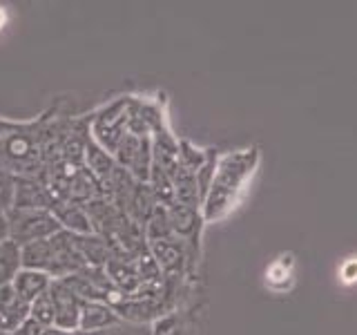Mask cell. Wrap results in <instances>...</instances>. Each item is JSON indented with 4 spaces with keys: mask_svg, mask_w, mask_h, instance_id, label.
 <instances>
[{
    "mask_svg": "<svg viewBox=\"0 0 357 335\" xmlns=\"http://www.w3.org/2000/svg\"><path fill=\"white\" fill-rule=\"evenodd\" d=\"M257 163H259V152L255 148L221 156L204 197V221H215L234 208Z\"/></svg>",
    "mask_w": 357,
    "mask_h": 335,
    "instance_id": "6da1fadb",
    "label": "cell"
},
{
    "mask_svg": "<svg viewBox=\"0 0 357 335\" xmlns=\"http://www.w3.org/2000/svg\"><path fill=\"white\" fill-rule=\"evenodd\" d=\"M9 212V239L16 246H25L31 241L50 239L61 226L52 210H7Z\"/></svg>",
    "mask_w": 357,
    "mask_h": 335,
    "instance_id": "7a4b0ae2",
    "label": "cell"
},
{
    "mask_svg": "<svg viewBox=\"0 0 357 335\" xmlns=\"http://www.w3.org/2000/svg\"><path fill=\"white\" fill-rule=\"evenodd\" d=\"M52 204L54 197L47 184H40L33 177L25 174L14 177V199H11L14 210H50Z\"/></svg>",
    "mask_w": 357,
    "mask_h": 335,
    "instance_id": "3957f363",
    "label": "cell"
},
{
    "mask_svg": "<svg viewBox=\"0 0 357 335\" xmlns=\"http://www.w3.org/2000/svg\"><path fill=\"white\" fill-rule=\"evenodd\" d=\"M50 290H52V297H54V304H56L54 327L65 331V333H78L83 302L78 299L72 290L61 282V279H54Z\"/></svg>",
    "mask_w": 357,
    "mask_h": 335,
    "instance_id": "277c9868",
    "label": "cell"
},
{
    "mask_svg": "<svg viewBox=\"0 0 357 335\" xmlns=\"http://www.w3.org/2000/svg\"><path fill=\"white\" fill-rule=\"evenodd\" d=\"M148 251L152 255V260L159 264L161 273H165L167 277H178L183 273L185 264L190 262L185 244L176 237L152 241V244H148Z\"/></svg>",
    "mask_w": 357,
    "mask_h": 335,
    "instance_id": "5b68a950",
    "label": "cell"
},
{
    "mask_svg": "<svg viewBox=\"0 0 357 335\" xmlns=\"http://www.w3.org/2000/svg\"><path fill=\"white\" fill-rule=\"evenodd\" d=\"M52 215L59 221L61 230L76 234V237H83V234H92L94 226L92 219H89V212L83 204H74V201H65V199H56L52 204Z\"/></svg>",
    "mask_w": 357,
    "mask_h": 335,
    "instance_id": "8992f818",
    "label": "cell"
},
{
    "mask_svg": "<svg viewBox=\"0 0 357 335\" xmlns=\"http://www.w3.org/2000/svg\"><path fill=\"white\" fill-rule=\"evenodd\" d=\"M119 322V313L109 302H83L81 308V322H78V333H98L116 327Z\"/></svg>",
    "mask_w": 357,
    "mask_h": 335,
    "instance_id": "52a82bcc",
    "label": "cell"
},
{
    "mask_svg": "<svg viewBox=\"0 0 357 335\" xmlns=\"http://www.w3.org/2000/svg\"><path fill=\"white\" fill-rule=\"evenodd\" d=\"M167 208V219H170V228L172 234L176 239H181L183 244L188 241H195V237L199 234V210L192 206H185V204H174L165 206Z\"/></svg>",
    "mask_w": 357,
    "mask_h": 335,
    "instance_id": "ba28073f",
    "label": "cell"
},
{
    "mask_svg": "<svg viewBox=\"0 0 357 335\" xmlns=\"http://www.w3.org/2000/svg\"><path fill=\"white\" fill-rule=\"evenodd\" d=\"M54 277L47 273H40V271H27V268H20L16 273V277L11 279V288L16 290V295L31 304L33 299L40 297L43 293H47L52 288Z\"/></svg>",
    "mask_w": 357,
    "mask_h": 335,
    "instance_id": "9c48e42d",
    "label": "cell"
},
{
    "mask_svg": "<svg viewBox=\"0 0 357 335\" xmlns=\"http://www.w3.org/2000/svg\"><path fill=\"white\" fill-rule=\"evenodd\" d=\"M50 239H40V241H31V244L20 246V266L27 268V271H40V273L52 275L54 248H52Z\"/></svg>",
    "mask_w": 357,
    "mask_h": 335,
    "instance_id": "30bf717a",
    "label": "cell"
},
{
    "mask_svg": "<svg viewBox=\"0 0 357 335\" xmlns=\"http://www.w3.org/2000/svg\"><path fill=\"white\" fill-rule=\"evenodd\" d=\"M20 268V246H16L11 239L0 244V286L11 284V279L16 277Z\"/></svg>",
    "mask_w": 357,
    "mask_h": 335,
    "instance_id": "8fae6325",
    "label": "cell"
},
{
    "mask_svg": "<svg viewBox=\"0 0 357 335\" xmlns=\"http://www.w3.org/2000/svg\"><path fill=\"white\" fill-rule=\"evenodd\" d=\"M29 318L33 322H38L43 329H50L54 327V320H56V304H54V297H52V290L43 293L40 297H36L29 304Z\"/></svg>",
    "mask_w": 357,
    "mask_h": 335,
    "instance_id": "7c38bea8",
    "label": "cell"
},
{
    "mask_svg": "<svg viewBox=\"0 0 357 335\" xmlns=\"http://www.w3.org/2000/svg\"><path fill=\"white\" fill-rule=\"evenodd\" d=\"M11 199H14V177L0 168V210H9Z\"/></svg>",
    "mask_w": 357,
    "mask_h": 335,
    "instance_id": "4fadbf2b",
    "label": "cell"
},
{
    "mask_svg": "<svg viewBox=\"0 0 357 335\" xmlns=\"http://www.w3.org/2000/svg\"><path fill=\"white\" fill-rule=\"evenodd\" d=\"M43 331H45V329L40 327V324H38V322H33V320L29 318V320L22 322L14 333H9V335H40Z\"/></svg>",
    "mask_w": 357,
    "mask_h": 335,
    "instance_id": "5bb4252c",
    "label": "cell"
},
{
    "mask_svg": "<svg viewBox=\"0 0 357 335\" xmlns=\"http://www.w3.org/2000/svg\"><path fill=\"white\" fill-rule=\"evenodd\" d=\"M9 241V212L0 210V244Z\"/></svg>",
    "mask_w": 357,
    "mask_h": 335,
    "instance_id": "9a60e30c",
    "label": "cell"
},
{
    "mask_svg": "<svg viewBox=\"0 0 357 335\" xmlns=\"http://www.w3.org/2000/svg\"><path fill=\"white\" fill-rule=\"evenodd\" d=\"M3 25H5V11L0 9V29H3Z\"/></svg>",
    "mask_w": 357,
    "mask_h": 335,
    "instance_id": "2e32d148",
    "label": "cell"
}]
</instances>
